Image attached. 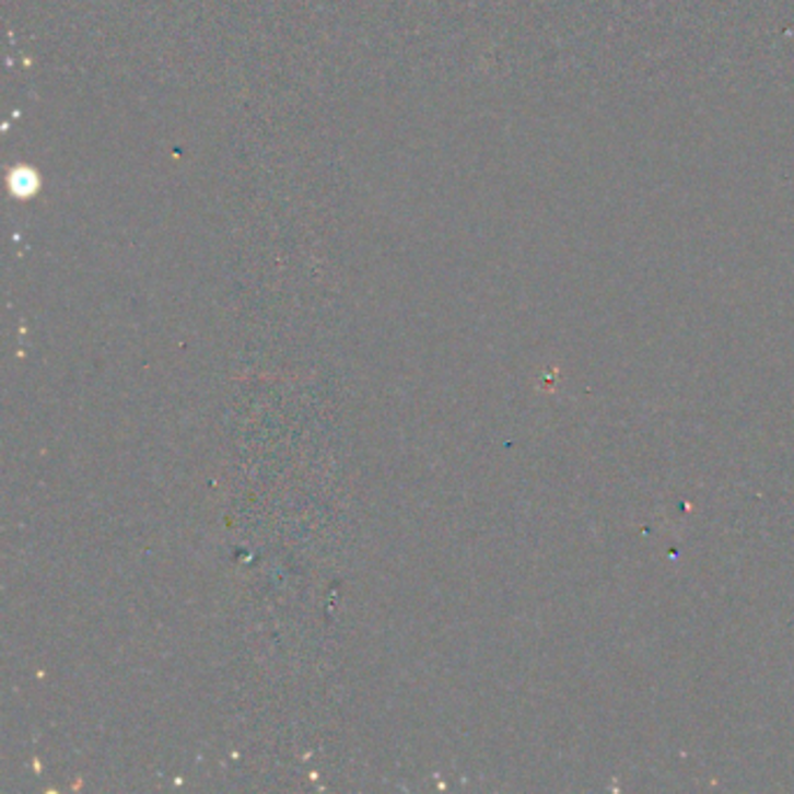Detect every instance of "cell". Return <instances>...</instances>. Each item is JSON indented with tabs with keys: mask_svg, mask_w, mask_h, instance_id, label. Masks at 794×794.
Returning <instances> with one entry per match:
<instances>
[{
	"mask_svg": "<svg viewBox=\"0 0 794 794\" xmlns=\"http://www.w3.org/2000/svg\"><path fill=\"white\" fill-rule=\"evenodd\" d=\"M35 187H38V179H35V175L26 168L22 171H14L12 175V191L20 194V196H26V194H33Z\"/></svg>",
	"mask_w": 794,
	"mask_h": 794,
	"instance_id": "6da1fadb",
	"label": "cell"
}]
</instances>
